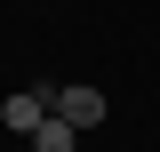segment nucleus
Instances as JSON below:
<instances>
[{"label": "nucleus", "mask_w": 160, "mask_h": 152, "mask_svg": "<svg viewBox=\"0 0 160 152\" xmlns=\"http://www.w3.org/2000/svg\"><path fill=\"white\" fill-rule=\"evenodd\" d=\"M72 144H80V128H72L64 112H48V120L32 128V152H72Z\"/></svg>", "instance_id": "obj_3"}, {"label": "nucleus", "mask_w": 160, "mask_h": 152, "mask_svg": "<svg viewBox=\"0 0 160 152\" xmlns=\"http://www.w3.org/2000/svg\"><path fill=\"white\" fill-rule=\"evenodd\" d=\"M48 112H64L72 128H96L112 104H104V88H56V96H48Z\"/></svg>", "instance_id": "obj_2"}, {"label": "nucleus", "mask_w": 160, "mask_h": 152, "mask_svg": "<svg viewBox=\"0 0 160 152\" xmlns=\"http://www.w3.org/2000/svg\"><path fill=\"white\" fill-rule=\"evenodd\" d=\"M48 96H56V80H40V88H16L8 104H0V120H8L16 136H32L40 120H48Z\"/></svg>", "instance_id": "obj_1"}]
</instances>
